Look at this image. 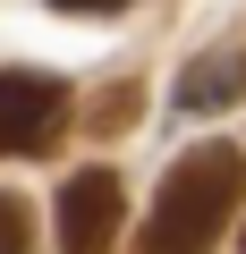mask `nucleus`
Segmentation results:
<instances>
[{
    "instance_id": "0eeeda50",
    "label": "nucleus",
    "mask_w": 246,
    "mask_h": 254,
    "mask_svg": "<svg viewBox=\"0 0 246 254\" xmlns=\"http://www.w3.org/2000/svg\"><path fill=\"white\" fill-rule=\"evenodd\" d=\"M51 9H68V17H77V9H119V0H51Z\"/></svg>"
},
{
    "instance_id": "f257e3e1",
    "label": "nucleus",
    "mask_w": 246,
    "mask_h": 254,
    "mask_svg": "<svg viewBox=\"0 0 246 254\" xmlns=\"http://www.w3.org/2000/svg\"><path fill=\"white\" fill-rule=\"evenodd\" d=\"M238 195H246V153L238 144L178 153L170 178H162V203H153V220L136 237V254H212L229 212H238Z\"/></svg>"
},
{
    "instance_id": "f03ea898",
    "label": "nucleus",
    "mask_w": 246,
    "mask_h": 254,
    "mask_svg": "<svg viewBox=\"0 0 246 254\" xmlns=\"http://www.w3.org/2000/svg\"><path fill=\"white\" fill-rule=\"evenodd\" d=\"M68 136V85L34 68H0V161H43Z\"/></svg>"
},
{
    "instance_id": "7ed1b4c3",
    "label": "nucleus",
    "mask_w": 246,
    "mask_h": 254,
    "mask_svg": "<svg viewBox=\"0 0 246 254\" xmlns=\"http://www.w3.org/2000/svg\"><path fill=\"white\" fill-rule=\"evenodd\" d=\"M119 220H128V187L119 170H77L60 187V254H110Z\"/></svg>"
},
{
    "instance_id": "6e6552de",
    "label": "nucleus",
    "mask_w": 246,
    "mask_h": 254,
    "mask_svg": "<svg viewBox=\"0 0 246 254\" xmlns=\"http://www.w3.org/2000/svg\"><path fill=\"white\" fill-rule=\"evenodd\" d=\"M238 254H246V229H238Z\"/></svg>"
},
{
    "instance_id": "39448f33",
    "label": "nucleus",
    "mask_w": 246,
    "mask_h": 254,
    "mask_svg": "<svg viewBox=\"0 0 246 254\" xmlns=\"http://www.w3.org/2000/svg\"><path fill=\"white\" fill-rule=\"evenodd\" d=\"M136 110H145V85H136V76H119V85L93 93V127H102V136H128Z\"/></svg>"
},
{
    "instance_id": "423d86ee",
    "label": "nucleus",
    "mask_w": 246,
    "mask_h": 254,
    "mask_svg": "<svg viewBox=\"0 0 246 254\" xmlns=\"http://www.w3.org/2000/svg\"><path fill=\"white\" fill-rule=\"evenodd\" d=\"M0 254H34V212H26V195H0Z\"/></svg>"
},
{
    "instance_id": "20e7f679",
    "label": "nucleus",
    "mask_w": 246,
    "mask_h": 254,
    "mask_svg": "<svg viewBox=\"0 0 246 254\" xmlns=\"http://www.w3.org/2000/svg\"><path fill=\"white\" fill-rule=\"evenodd\" d=\"M246 93V43H221V51H204V60H187L178 68V85H170V102L178 110H221V102H238Z\"/></svg>"
}]
</instances>
